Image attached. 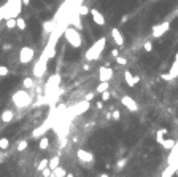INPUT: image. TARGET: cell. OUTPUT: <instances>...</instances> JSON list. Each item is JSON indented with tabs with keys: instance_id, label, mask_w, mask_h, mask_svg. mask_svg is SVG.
Instances as JSON below:
<instances>
[{
	"instance_id": "1",
	"label": "cell",
	"mask_w": 178,
	"mask_h": 177,
	"mask_svg": "<svg viewBox=\"0 0 178 177\" xmlns=\"http://www.w3.org/2000/svg\"><path fill=\"white\" fill-rule=\"evenodd\" d=\"M21 8H22V2H21V0H8V2L2 7V16H3V19L18 18L21 15Z\"/></svg>"
},
{
	"instance_id": "2",
	"label": "cell",
	"mask_w": 178,
	"mask_h": 177,
	"mask_svg": "<svg viewBox=\"0 0 178 177\" xmlns=\"http://www.w3.org/2000/svg\"><path fill=\"white\" fill-rule=\"evenodd\" d=\"M62 35L67 40V43L70 45V46H73V48H80L81 45H83V37H81L80 31L75 29L73 26H67Z\"/></svg>"
},
{
	"instance_id": "3",
	"label": "cell",
	"mask_w": 178,
	"mask_h": 177,
	"mask_svg": "<svg viewBox=\"0 0 178 177\" xmlns=\"http://www.w3.org/2000/svg\"><path fill=\"white\" fill-rule=\"evenodd\" d=\"M105 45H107V38L105 37H102V38H99V40H95V43L86 51V59L91 62V61H97L99 58H100V54L103 53V50H105Z\"/></svg>"
},
{
	"instance_id": "4",
	"label": "cell",
	"mask_w": 178,
	"mask_h": 177,
	"mask_svg": "<svg viewBox=\"0 0 178 177\" xmlns=\"http://www.w3.org/2000/svg\"><path fill=\"white\" fill-rule=\"evenodd\" d=\"M11 102L15 104V107H18V108H24V107H29L32 104V98L25 89H19V91H16L15 94H13Z\"/></svg>"
},
{
	"instance_id": "5",
	"label": "cell",
	"mask_w": 178,
	"mask_h": 177,
	"mask_svg": "<svg viewBox=\"0 0 178 177\" xmlns=\"http://www.w3.org/2000/svg\"><path fill=\"white\" fill-rule=\"evenodd\" d=\"M48 56L45 53H42V56L38 58V61L35 62V65H34V70H32V74H34V77L35 78H42L45 74H46V69H48Z\"/></svg>"
},
{
	"instance_id": "6",
	"label": "cell",
	"mask_w": 178,
	"mask_h": 177,
	"mask_svg": "<svg viewBox=\"0 0 178 177\" xmlns=\"http://www.w3.org/2000/svg\"><path fill=\"white\" fill-rule=\"evenodd\" d=\"M59 85H61V75H52L45 85V94L46 96H51V94H56L59 91Z\"/></svg>"
},
{
	"instance_id": "7",
	"label": "cell",
	"mask_w": 178,
	"mask_h": 177,
	"mask_svg": "<svg viewBox=\"0 0 178 177\" xmlns=\"http://www.w3.org/2000/svg\"><path fill=\"white\" fill-rule=\"evenodd\" d=\"M34 58H35L34 48H30V46H22L21 48V51H19V62L21 64H29V62L34 61Z\"/></svg>"
},
{
	"instance_id": "8",
	"label": "cell",
	"mask_w": 178,
	"mask_h": 177,
	"mask_svg": "<svg viewBox=\"0 0 178 177\" xmlns=\"http://www.w3.org/2000/svg\"><path fill=\"white\" fill-rule=\"evenodd\" d=\"M169 29H170V22H169V21H164V22H161V24L153 26V31H151L153 38H159V37H162L166 32H169Z\"/></svg>"
},
{
	"instance_id": "9",
	"label": "cell",
	"mask_w": 178,
	"mask_h": 177,
	"mask_svg": "<svg viewBox=\"0 0 178 177\" xmlns=\"http://www.w3.org/2000/svg\"><path fill=\"white\" fill-rule=\"evenodd\" d=\"M68 26H73L75 29H78V31H81L83 29V22H81V16L78 15V11L76 10H73L70 15H68Z\"/></svg>"
},
{
	"instance_id": "10",
	"label": "cell",
	"mask_w": 178,
	"mask_h": 177,
	"mask_svg": "<svg viewBox=\"0 0 178 177\" xmlns=\"http://www.w3.org/2000/svg\"><path fill=\"white\" fill-rule=\"evenodd\" d=\"M76 158H78L81 163H86V165H89V163L94 161V155H92V152L84 150V148H78V150H76Z\"/></svg>"
},
{
	"instance_id": "11",
	"label": "cell",
	"mask_w": 178,
	"mask_h": 177,
	"mask_svg": "<svg viewBox=\"0 0 178 177\" xmlns=\"http://www.w3.org/2000/svg\"><path fill=\"white\" fill-rule=\"evenodd\" d=\"M89 107H91V104H89L88 101H81V102H78L76 105H73V107L70 108V112L73 113V117H78V115H81V113H84Z\"/></svg>"
},
{
	"instance_id": "12",
	"label": "cell",
	"mask_w": 178,
	"mask_h": 177,
	"mask_svg": "<svg viewBox=\"0 0 178 177\" xmlns=\"http://www.w3.org/2000/svg\"><path fill=\"white\" fill-rule=\"evenodd\" d=\"M113 78V69L108 65H102L99 69V80L100 81H110Z\"/></svg>"
},
{
	"instance_id": "13",
	"label": "cell",
	"mask_w": 178,
	"mask_h": 177,
	"mask_svg": "<svg viewBox=\"0 0 178 177\" xmlns=\"http://www.w3.org/2000/svg\"><path fill=\"white\" fill-rule=\"evenodd\" d=\"M121 104L124 105L127 110H130V112H137V110H139V104H137L130 96H122L121 98Z\"/></svg>"
},
{
	"instance_id": "14",
	"label": "cell",
	"mask_w": 178,
	"mask_h": 177,
	"mask_svg": "<svg viewBox=\"0 0 178 177\" xmlns=\"http://www.w3.org/2000/svg\"><path fill=\"white\" fill-rule=\"evenodd\" d=\"M89 15L92 16V21H94V24H97V26H105V16L102 15V13L99 11V10H95V8H92L91 11H89Z\"/></svg>"
},
{
	"instance_id": "15",
	"label": "cell",
	"mask_w": 178,
	"mask_h": 177,
	"mask_svg": "<svg viewBox=\"0 0 178 177\" xmlns=\"http://www.w3.org/2000/svg\"><path fill=\"white\" fill-rule=\"evenodd\" d=\"M112 37H113L115 43H116L118 46L124 45V37H122V34H121V31L118 29V27H113V29H112Z\"/></svg>"
},
{
	"instance_id": "16",
	"label": "cell",
	"mask_w": 178,
	"mask_h": 177,
	"mask_svg": "<svg viewBox=\"0 0 178 177\" xmlns=\"http://www.w3.org/2000/svg\"><path fill=\"white\" fill-rule=\"evenodd\" d=\"M56 21H54V19H46L43 24H42V27H43V34L45 35H49L54 29H56Z\"/></svg>"
},
{
	"instance_id": "17",
	"label": "cell",
	"mask_w": 178,
	"mask_h": 177,
	"mask_svg": "<svg viewBox=\"0 0 178 177\" xmlns=\"http://www.w3.org/2000/svg\"><path fill=\"white\" fill-rule=\"evenodd\" d=\"M124 80H126V83L132 88V86H135V85L140 81V77H139V75H132L129 70H126V72H124Z\"/></svg>"
},
{
	"instance_id": "18",
	"label": "cell",
	"mask_w": 178,
	"mask_h": 177,
	"mask_svg": "<svg viewBox=\"0 0 178 177\" xmlns=\"http://www.w3.org/2000/svg\"><path fill=\"white\" fill-rule=\"evenodd\" d=\"M13 118H15V112L10 110V108L3 110V112H2V115H0V121H2V123H10V121H11Z\"/></svg>"
},
{
	"instance_id": "19",
	"label": "cell",
	"mask_w": 178,
	"mask_h": 177,
	"mask_svg": "<svg viewBox=\"0 0 178 177\" xmlns=\"http://www.w3.org/2000/svg\"><path fill=\"white\" fill-rule=\"evenodd\" d=\"M51 126V121H46V123L45 125H42V126H40V128H37L34 132H32V137H40V136H42L43 132H46V128H49Z\"/></svg>"
},
{
	"instance_id": "20",
	"label": "cell",
	"mask_w": 178,
	"mask_h": 177,
	"mask_svg": "<svg viewBox=\"0 0 178 177\" xmlns=\"http://www.w3.org/2000/svg\"><path fill=\"white\" fill-rule=\"evenodd\" d=\"M176 169H178V168H176L175 165H169L166 169L162 171L161 177H173V175H175V172H176Z\"/></svg>"
},
{
	"instance_id": "21",
	"label": "cell",
	"mask_w": 178,
	"mask_h": 177,
	"mask_svg": "<svg viewBox=\"0 0 178 177\" xmlns=\"http://www.w3.org/2000/svg\"><path fill=\"white\" fill-rule=\"evenodd\" d=\"M167 132H169V129H166V128L157 129V132H156V141H157V144H162V142H164V139H166Z\"/></svg>"
},
{
	"instance_id": "22",
	"label": "cell",
	"mask_w": 178,
	"mask_h": 177,
	"mask_svg": "<svg viewBox=\"0 0 178 177\" xmlns=\"http://www.w3.org/2000/svg\"><path fill=\"white\" fill-rule=\"evenodd\" d=\"M57 166H61V158L56 155V156H52L51 160H49V163H48V168L51 169V171H54Z\"/></svg>"
},
{
	"instance_id": "23",
	"label": "cell",
	"mask_w": 178,
	"mask_h": 177,
	"mask_svg": "<svg viewBox=\"0 0 178 177\" xmlns=\"http://www.w3.org/2000/svg\"><path fill=\"white\" fill-rule=\"evenodd\" d=\"M75 10L78 11V15H80L81 18H83V16H88V15H89V11H91V10H89L86 5H83V3H80V5H78Z\"/></svg>"
},
{
	"instance_id": "24",
	"label": "cell",
	"mask_w": 178,
	"mask_h": 177,
	"mask_svg": "<svg viewBox=\"0 0 178 177\" xmlns=\"http://www.w3.org/2000/svg\"><path fill=\"white\" fill-rule=\"evenodd\" d=\"M48 147H49L48 137H40V139H38V148H40V150H46Z\"/></svg>"
},
{
	"instance_id": "25",
	"label": "cell",
	"mask_w": 178,
	"mask_h": 177,
	"mask_svg": "<svg viewBox=\"0 0 178 177\" xmlns=\"http://www.w3.org/2000/svg\"><path fill=\"white\" fill-rule=\"evenodd\" d=\"M52 175H54V177H65V175H67V171H65V168L57 166L56 169L52 171Z\"/></svg>"
},
{
	"instance_id": "26",
	"label": "cell",
	"mask_w": 178,
	"mask_h": 177,
	"mask_svg": "<svg viewBox=\"0 0 178 177\" xmlns=\"http://www.w3.org/2000/svg\"><path fill=\"white\" fill-rule=\"evenodd\" d=\"M164 148H167V150H172V148L176 145V142L173 141V139H164V142L161 144Z\"/></svg>"
},
{
	"instance_id": "27",
	"label": "cell",
	"mask_w": 178,
	"mask_h": 177,
	"mask_svg": "<svg viewBox=\"0 0 178 177\" xmlns=\"http://www.w3.org/2000/svg\"><path fill=\"white\" fill-rule=\"evenodd\" d=\"M108 88H110V81H100V83L97 85V88H95V91H97V93H103Z\"/></svg>"
},
{
	"instance_id": "28",
	"label": "cell",
	"mask_w": 178,
	"mask_h": 177,
	"mask_svg": "<svg viewBox=\"0 0 178 177\" xmlns=\"http://www.w3.org/2000/svg\"><path fill=\"white\" fill-rule=\"evenodd\" d=\"M16 27H18L19 31H25V29H27L25 19H24V18H21V16H18V18H16Z\"/></svg>"
},
{
	"instance_id": "29",
	"label": "cell",
	"mask_w": 178,
	"mask_h": 177,
	"mask_svg": "<svg viewBox=\"0 0 178 177\" xmlns=\"http://www.w3.org/2000/svg\"><path fill=\"white\" fill-rule=\"evenodd\" d=\"M22 86H24L25 89H32V88H34V80L29 78V77H25V78L22 80Z\"/></svg>"
},
{
	"instance_id": "30",
	"label": "cell",
	"mask_w": 178,
	"mask_h": 177,
	"mask_svg": "<svg viewBox=\"0 0 178 177\" xmlns=\"http://www.w3.org/2000/svg\"><path fill=\"white\" fill-rule=\"evenodd\" d=\"M5 26H7V29L13 31L16 27V18H10V19H5Z\"/></svg>"
},
{
	"instance_id": "31",
	"label": "cell",
	"mask_w": 178,
	"mask_h": 177,
	"mask_svg": "<svg viewBox=\"0 0 178 177\" xmlns=\"http://www.w3.org/2000/svg\"><path fill=\"white\" fill-rule=\"evenodd\" d=\"M173 78H176L178 77V61H175L172 65H170V72H169Z\"/></svg>"
},
{
	"instance_id": "32",
	"label": "cell",
	"mask_w": 178,
	"mask_h": 177,
	"mask_svg": "<svg viewBox=\"0 0 178 177\" xmlns=\"http://www.w3.org/2000/svg\"><path fill=\"white\" fill-rule=\"evenodd\" d=\"M48 163H49V160H48V158H43V160H42V161H40L38 165H37V171H40V172H42L45 168H48Z\"/></svg>"
},
{
	"instance_id": "33",
	"label": "cell",
	"mask_w": 178,
	"mask_h": 177,
	"mask_svg": "<svg viewBox=\"0 0 178 177\" xmlns=\"http://www.w3.org/2000/svg\"><path fill=\"white\" fill-rule=\"evenodd\" d=\"M27 145H29V142H27V141H19V142H18V147H16V150H18V152H24L25 148H27Z\"/></svg>"
},
{
	"instance_id": "34",
	"label": "cell",
	"mask_w": 178,
	"mask_h": 177,
	"mask_svg": "<svg viewBox=\"0 0 178 177\" xmlns=\"http://www.w3.org/2000/svg\"><path fill=\"white\" fill-rule=\"evenodd\" d=\"M10 147V141L7 137H2L0 139V150H7V148Z\"/></svg>"
},
{
	"instance_id": "35",
	"label": "cell",
	"mask_w": 178,
	"mask_h": 177,
	"mask_svg": "<svg viewBox=\"0 0 178 177\" xmlns=\"http://www.w3.org/2000/svg\"><path fill=\"white\" fill-rule=\"evenodd\" d=\"M143 50L146 53H151L153 51V42H151V40H146V42L143 43Z\"/></svg>"
},
{
	"instance_id": "36",
	"label": "cell",
	"mask_w": 178,
	"mask_h": 177,
	"mask_svg": "<svg viewBox=\"0 0 178 177\" xmlns=\"http://www.w3.org/2000/svg\"><path fill=\"white\" fill-rule=\"evenodd\" d=\"M127 165V158H121L118 163H116V169L119 171V169H122V168H124Z\"/></svg>"
},
{
	"instance_id": "37",
	"label": "cell",
	"mask_w": 178,
	"mask_h": 177,
	"mask_svg": "<svg viewBox=\"0 0 178 177\" xmlns=\"http://www.w3.org/2000/svg\"><path fill=\"white\" fill-rule=\"evenodd\" d=\"M100 94H102V101H103V102L110 101V98H112V93L108 91V89H107V91H103V93H100Z\"/></svg>"
},
{
	"instance_id": "38",
	"label": "cell",
	"mask_w": 178,
	"mask_h": 177,
	"mask_svg": "<svg viewBox=\"0 0 178 177\" xmlns=\"http://www.w3.org/2000/svg\"><path fill=\"white\" fill-rule=\"evenodd\" d=\"M10 74V69L7 65H0V77H7Z\"/></svg>"
},
{
	"instance_id": "39",
	"label": "cell",
	"mask_w": 178,
	"mask_h": 177,
	"mask_svg": "<svg viewBox=\"0 0 178 177\" xmlns=\"http://www.w3.org/2000/svg\"><path fill=\"white\" fill-rule=\"evenodd\" d=\"M119 118H121V112H119V110H113V112H112V120L118 121Z\"/></svg>"
},
{
	"instance_id": "40",
	"label": "cell",
	"mask_w": 178,
	"mask_h": 177,
	"mask_svg": "<svg viewBox=\"0 0 178 177\" xmlns=\"http://www.w3.org/2000/svg\"><path fill=\"white\" fill-rule=\"evenodd\" d=\"M116 62H118L119 65H126V64H127V59L122 58V56H118V58H116Z\"/></svg>"
},
{
	"instance_id": "41",
	"label": "cell",
	"mask_w": 178,
	"mask_h": 177,
	"mask_svg": "<svg viewBox=\"0 0 178 177\" xmlns=\"http://www.w3.org/2000/svg\"><path fill=\"white\" fill-rule=\"evenodd\" d=\"M161 78H162L164 81H170V80H173V77H172L170 74H162V75H161Z\"/></svg>"
},
{
	"instance_id": "42",
	"label": "cell",
	"mask_w": 178,
	"mask_h": 177,
	"mask_svg": "<svg viewBox=\"0 0 178 177\" xmlns=\"http://www.w3.org/2000/svg\"><path fill=\"white\" fill-rule=\"evenodd\" d=\"M51 172H52V171H51L49 168H45V169L42 171V175H43V177H49V175H51Z\"/></svg>"
},
{
	"instance_id": "43",
	"label": "cell",
	"mask_w": 178,
	"mask_h": 177,
	"mask_svg": "<svg viewBox=\"0 0 178 177\" xmlns=\"http://www.w3.org/2000/svg\"><path fill=\"white\" fill-rule=\"evenodd\" d=\"M92 99H94V93H88L84 96V101H88V102H91Z\"/></svg>"
},
{
	"instance_id": "44",
	"label": "cell",
	"mask_w": 178,
	"mask_h": 177,
	"mask_svg": "<svg viewBox=\"0 0 178 177\" xmlns=\"http://www.w3.org/2000/svg\"><path fill=\"white\" fill-rule=\"evenodd\" d=\"M112 56H113V58L116 59V58L119 56V50H116V48H113V50H112Z\"/></svg>"
},
{
	"instance_id": "45",
	"label": "cell",
	"mask_w": 178,
	"mask_h": 177,
	"mask_svg": "<svg viewBox=\"0 0 178 177\" xmlns=\"http://www.w3.org/2000/svg\"><path fill=\"white\" fill-rule=\"evenodd\" d=\"M22 2V7H29L30 5V0H21Z\"/></svg>"
},
{
	"instance_id": "46",
	"label": "cell",
	"mask_w": 178,
	"mask_h": 177,
	"mask_svg": "<svg viewBox=\"0 0 178 177\" xmlns=\"http://www.w3.org/2000/svg\"><path fill=\"white\" fill-rule=\"evenodd\" d=\"M95 107H97V108H102V107H103V101H99V102H95Z\"/></svg>"
},
{
	"instance_id": "47",
	"label": "cell",
	"mask_w": 178,
	"mask_h": 177,
	"mask_svg": "<svg viewBox=\"0 0 178 177\" xmlns=\"http://www.w3.org/2000/svg\"><path fill=\"white\" fill-rule=\"evenodd\" d=\"M11 48V45L10 43H7V45H3V50H10Z\"/></svg>"
},
{
	"instance_id": "48",
	"label": "cell",
	"mask_w": 178,
	"mask_h": 177,
	"mask_svg": "<svg viewBox=\"0 0 178 177\" xmlns=\"http://www.w3.org/2000/svg\"><path fill=\"white\" fill-rule=\"evenodd\" d=\"M99 177H110V175H108V174H105V172H103V174H100Z\"/></svg>"
},
{
	"instance_id": "49",
	"label": "cell",
	"mask_w": 178,
	"mask_h": 177,
	"mask_svg": "<svg viewBox=\"0 0 178 177\" xmlns=\"http://www.w3.org/2000/svg\"><path fill=\"white\" fill-rule=\"evenodd\" d=\"M3 19V16H2V8H0V21Z\"/></svg>"
},
{
	"instance_id": "50",
	"label": "cell",
	"mask_w": 178,
	"mask_h": 177,
	"mask_svg": "<svg viewBox=\"0 0 178 177\" xmlns=\"http://www.w3.org/2000/svg\"><path fill=\"white\" fill-rule=\"evenodd\" d=\"M65 177H73V174H70V172H67V175Z\"/></svg>"
},
{
	"instance_id": "51",
	"label": "cell",
	"mask_w": 178,
	"mask_h": 177,
	"mask_svg": "<svg viewBox=\"0 0 178 177\" xmlns=\"http://www.w3.org/2000/svg\"><path fill=\"white\" fill-rule=\"evenodd\" d=\"M175 61H178V53L175 54Z\"/></svg>"
},
{
	"instance_id": "52",
	"label": "cell",
	"mask_w": 178,
	"mask_h": 177,
	"mask_svg": "<svg viewBox=\"0 0 178 177\" xmlns=\"http://www.w3.org/2000/svg\"><path fill=\"white\" fill-rule=\"evenodd\" d=\"M175 174H176V177H178V169H176V172H175Z\"/></svg>"
}]
</instances>
